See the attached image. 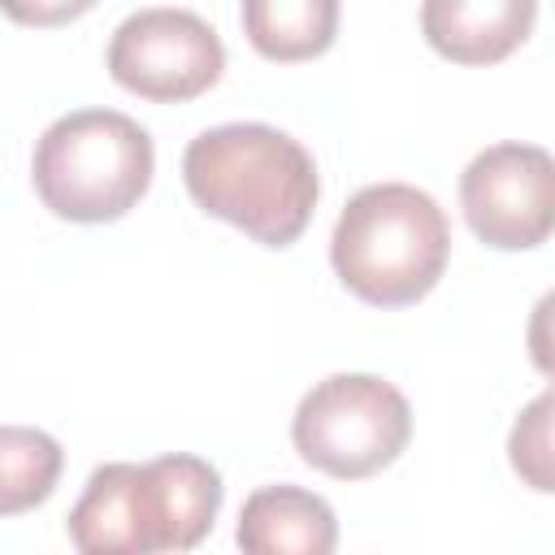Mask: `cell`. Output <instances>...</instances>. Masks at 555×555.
Returning <instances> with one entry per match:
<instances>
[{
	"label": "cell",
	"mask_w": 555,
	"mask_h": 555,
	"mask_svg": "<svg viewBox=\"0 0 555 555\" xmlns=\"http://www.w3.org/2000/svg\"><path fill=\"white\" fill-rule=\"evenodd\" d=\"M152 134L117 108H74L56 117L30 156L39 204L78 225L126 217L152 186Z\"/></svg>",
	"instance_id": "obj_4"
},
{
	"label": "cell",
	"mask_w": 555,
	"mask_h": 555,
	"mask_svg": "<svg viewBox=\"0 0 555 555\" xmlns=\"http://www.w3.org/2000/svg\"><path fill=\"white\" fill-rule=\"evenodd\" d=\"M221 494V473L186 451L147 464L113 460L87 477L65 529L82 555L191 551L212 533Z\"/></svg>",
	"instance_id": "obj_1"
},
{
	"label": "cell",
	"mask_w": 555,
	"mask_h": 555,
	"mask_svg": "<svg viewBox=\"0 0 555 555\" xmlns=\"http://www.w3.org/2000/svg\"><path fill=\"white\" fill-rule=\"evenodd\" d=\"M4 13L17 22V26H39V30H52V26H69L78 22L82 13H91L100 0H0Z\"/></svg>",
	"instance_id": "obj_13"
},
{
	"label": "cell",
	"mask_w": 555,
	"mask_h": 555,
	"mask_svg": "<svg viewBox=\"0 0 555 555\" xmlns=\"http://www.w3.org/2000/svg\"><path fill=\"white\" fill-rule=\"evenodd\" d=\"M108 74L139 100L186 104L217 87L225 69L221 35L191 9L156 4L130 13L108 39Z\"/></svg>",
	"instance_id": "obj_6"
},
{
	"label": "cell",
	"mask_w": 555,
	"mask_h": 555,
	"mask_svg": "<svg viewBox=\"0 0 555 555\" xmlns=\"http://www.w3.org/2000/svg\"><path fill=\"white\" fill-rule=\"evenodd\" d=\"M408 438L412 408L403 390L377 373H330L299 399L291 416L299 460L338 481H364L390 468Z\"/></svg>",
	"instance_id": "obj_5"
},
{
	"label": "cell",
	"mask_w": 555,
	"mask_h": 555,
	"mask_svg": "<svg viewBox=\"0 0 555 555\" xmlns=\"http://www.w3.org/2000/svg\"><path fill=\"white\" fill-rule=\"evenodd\" d=\"M525 347H529L533 369L555 382V291H546V295L533 304L529 325H525Z\"/></svg>",
	"instance_id": "obj_14"
},
{
	"label": "cell",
	"mask_w": 555,
	"mask_h": 555,
	"mask_svg": "<svg viewBox=\"0 0 555 555\" xmlns=\"http://www.w3.org/2000/svg\"><path fill=\"white\" fill-rule=\"evenodd\" d=\"M243 35L264 61H317L338 39V0H243Z\"/></svg>",
	"instance_id": "obj_10"
},
{
	"label": "cell",
	"mask_w": 555,
	"mask_h": 555,
	"mask_svg": "<svg viewBox=\"0 0 555 555\" xmlns=\"http://www.w3.org/2000/svg\"><path fill=\"white\" fill-rule=\"evenodd\" d=\"M61 442L43 429L4 425L0 429V512L17 516L26 507H39L61 477Z\"/></svg>",
	"instance_id": "obj_11"
},
{
	"label": "cell",
	"mask_w": 555,
	"mask_h": 555,
	"mask_svg": "<svg viewBox=\"0 0 555 555\" xmlns=\"http://www.w3.org/2000/svg\"><path fill=\"white\" fill-rule=\"evenodd\" d=\"M468 230L494 251H529L555 234V156L538 143H494L460 173Z\"/></svg>",
	"instance_id": "obj_7"
},
{
	"label": "cell",
	"mask_w": 555,
	"mask_h": 555,
	"mask_svg": "<svg viewBox=\"0 0 555 555\" xmlns=\"http://www.w3.org/2000/svg\"><path fill=\"white\" fill-rule=\"evenodd\" d=\"M451 225L438 199L408 182H373L347 199L330 234L338 282L373 308H408L447 273Z\"/></svg>",
	"instance_id": "obj_3"
},
{
	"label": "cell",
	"mask_w": 555,
	"mask_h": 555,
	"mask_svg": "<svg viewBox=\"0 0 555 555\" xmlns=\"http://www.w3.org/2000/svg\"><path fill=\"white\" fill-rule=\"evenodd\" d=\"M234 542L247 555H330L338 546L334 507L304 486H260L238 512Z\"/></svg>",
	"instance_id": "obj_9"
},
{
	"label": "cell",
	"mask_w": 555,
	"mask_h": 555,
	"mask_svg": "<svg viewBox=\"0 0 555 555\" xmlns=\"http://www.w3.org/2000/svg\"><path fill=\"white\" fill-rule=\"evenodd\" d=\"M182 182L208 217L230 221L264 247H291L321 195L312 152L264 121L199 130L182 152Z\"/></svg>",
	"instance_id": "obj_2"
},
{
	"label": "cell",
	"mask_w": 555,
	"mask_h": 555,
	"mask_svg": "<svg viewBox=\"0 0 555 555\" xmlns=\"http://www.w3.org/2000/svg\"><path fill=\"white\" fill-rule=\"evenodd\" d=\"M538 22V0H421V35L451 65L507 61Z\"/></svg>",
	"instance_id": "obj_8"
},
{
	"label": "cell",
	"mask_w": 555,
	"mask_h": 555,
	"mask_svg": "<svg viewBox=\"0 0 555 555\" xmlns=\"http://www.w3.org/2000/svg\"><path fill=\"white\" fill-rule=\"evenodd\" d=\"M507 464L512 473L538 490L555 494V386L542 390L520 408V416L507 429Z\"/></svg>",
	"instance_id": "obj_12"
}]
</instances>
